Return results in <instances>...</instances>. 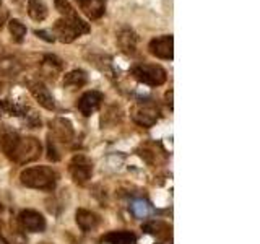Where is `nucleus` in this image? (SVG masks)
I'll list each match as a JSON object with an SVG mask.
<instances>
[{"label": "nucleus", "instance_id": "f257e3e1", "mask_svg": "<svg viewBox=\"0 0 260 244\" xmlns=\"http://www.w3.org/2000/svg\"><path fill=\"white\" fill-rule=\"evenodd\" d=\"M57 179L59 176L51 166H29L20 173V182L36 191H54Z\"/></svg>", "mask_w": 260, "mask_h": 244}, {"label": "nucleus", "instance_id": "f03ea898", "mask_svg": "<svg viewBox=\"0 0 260 244\" xmlns=\"http://www.w3.org/2000/svg\"><path fill=\"white\" fill-rule=\"evenodd\" d=\"M88 33H89V24L81 18H78V20L60 18L54 23V35L63 44H70L77 38L88 35Z\"/></svg>", "mask_w": 260, "mask_h": 244}, {"label": "nucleus", "instance_id": "7ed1b4c3", "mask_svg": "<svg viewBox=\"0 0 260 244\" xmlns=\"http://www.w3.org/2000/svg\"><path fill=\"white\" fill-rule=\"evenodd\" d=\"M132 75L143 85L161 86L168 78L166 70L158 64H138L132 69Z\"/></svg>", "mask_w": 260, "mask_h": 244}, {"label": "nucleus", "instance_id": "20e7f679", "mask_svg": "<svg viewBox=\"0 0 260 244\" xmlns=\"http://www.w3.org/2000/svg\"><path fill=\"white\" fill-rule=\"evenodd\" d=\"M41 151H43V146L36 137H21L12 161L16 165H26V163L38 160L41 157Z\"/></svg>", "mask_w": 260, "mask_h": 244}, {"label": "nucleus", "instance_id": "39448f33", "mask_svg": "<svg viewBox=\"0 0 260 244\" xmlns=\"http://www.w3.org/2000/svg\"><path fill=\"white\" fill-rule=\"evenodd\" d=\"M159 108L153 101H140L130 109V116L142 127H153L159 119Z\"/></svg>", "mask_w": 260, "mask_h": 244}, {"label": "nucleus", "instance_id": "423d86ee", "mask_svg": "<svg viewBox=\"0 0 260 244\" xmlns=\"http://www.w3.org/2000/svg\"><path fill=\"white\" fill-rule=\"evenodd\" d=\"M69 173L73 179V182L83 186L93 176V161L86 155L78 153L69 163Z\"/></svg>", "mask_w": 260, "mask_h": 244}, {"label": "nucleus", "instance_id": "0eeeda50", "mask_svg": "<svg viewBox=\"0 0 260 244\" xmlns=\"http://www.w3.org/2000/svg\"><path fill=\"white\" fill-rule=\"evenodd\" d=\"M148 51L151 55L162 60L174 59V38L173 35H165L159 38H153L148 44Z\"/></svg>", "mask_w": 260, "mask_h": 244}, {"label": "nucleus", "instance_id": "6e6552de", "mask_svg": "<svg viewBox=\"0 0 260 244\" xmlns=\"http://www.w3.org/2000/svg\"><path fill=\"white\" fill-rule=\"evenodd\" d=\"M20 225L24 231L28 233H43L47 228V222L43 214H39L38 210L26 208L20 214Z\"/></svg>", "mask_w": 260, "mask_h": 244}, {"label": "nucleus", "instance_id": "1a4fd4ad", "mask_svg": "<svg viewBox=\"0 0 260 244\" xmlns=\"http://www.w3.org/2000/svg\"><path fill=\"white\" fill-rule=\"evenodd\" d=\"M21 135L10 126H2L0 127V150L4 151V155L12 161L16 146L20 143Z\"/></svg>", "mask_w": 260, "mask_h": 244}, {"label": "nucleus", "instance_id": "9d476101", "mask_svg": "<svg viewBox=\"0 0 260 244\" xmlns=\"http://www.w3.org/2000/svg\"><path fill=\"white\" fill-rule=\"evenodd\" d=\"M103 100H104L103 93L96 92V89H91V92H86L80 96V100L77 103V108L85 117H89L91 114H94L98 109L101 108Z\"/></svg>", "mask_w": 260, "mask_h": 244}, {"label": "nucleus", "instance_id": "9b49d317", "mask_svg": "<svg viewBox=\"0 0 260 244\" xmlns=\"http://www.w3.org/2000/svg\"><path fill=\"white\" fill-rule=\"evenodd\" d=\"M51 130L54 138H57L59 142L63 143H70L73 138H75V129H73V124L65 117H57L54 120H51Z\"/></svg>", "mask_w": 260, "mask_h": 244}, {"label": "nucleus", "instance_id": "f8f14e48", "mask_svg": "<svg viewBox=\"0 0 260 244\" xmlns=\"http://www.w3.org/2000/svg\"><path fill=\"white\" fill-rule=\"evenodd\" d=\"M29 92H31L32 98H35V100L38 101V104L43 106L44 109H47V111H54L55 109V100H54V96H52L51 92H49V88L44 83H41V81H36V83L31 85Z\"/></svg>", "mask_w": 260, "mask_h": 244}, {"label": "nucleus", "instance_id": "ddd939ff", "mask_svg": "<svg viewBox=\"0 0 260 244\" xmlns=\"http://www.w3.org/2000/svg\"><path fill=\"white\" fill-rule=\"evenodd\" d=\"M117 44L120 47V51L127 55H134L137 52L138 46V36L132 28H122L117 33Z\"/></svg>", "mask_w": 260, "mask_h": 244}, {"label": "nucleus", "instance_id": "4468645a", "mask_svg": "<svg viewBox=\"0 0 260 244\" xmlns=\"http://www.w3.org/2000/svg\"><path fill=\"white\" fill-rule=\"evenodd\" d=\"M75 2L89 20H100L106 13V2L108 0H75Z\"/></svg>", "mask_w": 260, "mask_h": 244}, {"label": "nucleus", "instance_id": "2eb2a0df", "mask_svg": "<svg viewBox=\"0 0 260 244\" xmlns=\"http://www.w3.org/2000/svg\"><path fill=\"white\" fill-rule=\"evenodd\" d=\"M75 222L81 231H93L100 225V217H98L94 211L86 210V208H78L75 211Z\"/></svg>", "mask_w": 260, "mask_h": 244}, {"label": "nucleus", "instance_id": "dca6fc26", "mask_svg": "<svg viewBox=\"0 0 260 244\" xmlns=\"http://www.w3.org/2000/svg\"><path fill=\"white\" fill-rule=\"evenodd\" d=\"M142 230L146 233V234H151L154 238H158L161 241H165L168 238H171V228L166 222H162V220H150V222H146Z\"/></svg>", "mask_w": 260, "mask_h": 244}, {"label": "nucleus", "instance_id": "f3484780", "mask_svg": "<svg viewBox=\"0 0 260 244\" xmlns=\"http://www.w3.org/2000/svg\"><path fill=\"white\" fill-rule=\"evenodd\" d=\"M88 83V75L83 70H72L63 77V86L69 89H78Z\"/></svg>", "mask_w": 260, "mask_h": 244}, {"label": "nucleus", "instance_id": "a211bd4d", "mask_svg": "<svg viewBox=\"0 0 260 244\" xmlns=\"http://www.w3.org/2000/svg\"><path fill=\"white\" fill-rule=\"evenodd\" d=\"M104 242L108 244H135L137 236L132 231H111L103 238Z\"/></svg>", "mask_w": 260, "mask_h": 244}, {"label": "nucleus", "instance_id": "6ab92c4d", "mask_svg": "<svg viewBox=\"0 0 260 244\" xmlns=\"http://www.w3.org/2000/svg\"><path fill=\"white\" fill-rule=\"evenodd\" d=\"M28 15L35 21H44L47 18V7L41 0H28Z\"/></svg>", "mask_w": 260, "mask_h": 244}, {"label": "nucleus", "instance_id": "aec40b11", "mask_svg": "<svg viewBox=\"0 0 260 244\" xmlns=\"http://www.w3.org/2000/svg\"><path fill=\"white\" fill-rule=\"evenodd\" d=\"M54 5H55V10L62 15L63 20H78L80 18L77 10L72 7V4L69 2V0H55Z\"/></svg>", "mask_w": 260, "mask_h": 244}, {"label": "nucleus", "instance_id": "412c9836", "mask_svg": "<svg viewBox=\"0 0 260 244\" xmlns=\"http://www.w3.org/2000/svg\"><path fill=\"white\" fill-rule=\"evenodd\" d=\"M8 31H10L12 39L15 43L21 44L24 38H26V26L20 20H10L8 21Z\"/></svg>", "mask_w": 260, "mask_h": 244}, {"label": "nucleus", "instance_id": "4be33fe9", "mask_svg": "<svg viewBox=\"0 0 260 244\" xmlns=\"http://www.w3.org/2000/svg\"><path fill=\"white\" fill-rule=\"evenodd\" d=\"M0 238L5 244H26L24 236L16 230H7V228H0Z\"/></svg>", "mask_w": 260, "mask_h": 244}, {"label": "nucleus", "instance_id": "5701e85b", "mask_svg": "<svg viewBox=\"0 0 260 244\" xmlns=\"http://www.w3.org/2000/svg\"><path fill=\"white\" fill-rule=\"evenodd\" d=\"M130 208H132V214L137 217V218H146L150 214H151V207L150 203L143 200V199H137L132 202V205H130Z\"/></svg>", "mask_w": 260, "mask_h": 244}, {"label": "nucleus", "instance_id": "b1692460", "mask_svg": "<svg viewBox=\"0 0 260 244\" xmlns=\"http://www.w3.org/2000/svg\"><path fill=\"white\" fill-rule=\"evenodd\" d=\"M47 158L51 160V161H59V160H60V155L57 153L55 143H54V138H52L51 134L47 135Z\"/></svg>", "mask_w": 260, "mask_h": 244}, {"label": "nucleus", "instance_id": "393cba45", "mask_svg": "<svg viewBox=\"0 0 260 244\" xmlns=\"http://www.w3.org/2000/svg\"><path fill=\"white\" fill-rule=\"evenodd\" d=\"M35 35L38 36V38H41V39H44V41H47V43H52V41L55 39L54 36H49L46 31H43V29H36L35 31Z\"/></svg>", "mask_w": 260, "mask_h": 244}, {"label": "nucleus", "instance_id": "a878e982", "mask_svg": "<svg viewBox=\"0 0 260 244\" xmlns=\"http://www.w3.org/2000/svg\"><path fill=\"white\" fill-rule=\"evenodd\" d=\"M7 18H8V12L4 10V8H0V29L4 28V24H5Z\"/></svg>", "mask_w": 260, "mask_h": 244}, {"label": "nucleus", "instance_id": "bb28decb", "mask_svg": "<svg viewBox=\"0 0 260 244\" xmlns=\"http://www.w3.org/2000/svg\"><path fill=\"white\" fill-rule=\"evenodd\" d=\"M166 103H168V106H169V108L171 109H173V89H169V92L166 93Z\"/></svg>", "mask_w": 260, "mask_h": 244}, {"label": "nucleus", "instance_id": "cd10ccee", "mask_svg": "<svg viewBox=\"0 0 260 244\" xmlns=\"http://www.w3.org/2000/svg\"><path fill=\"white\" fill-rule=\"evenodd\" d=\"M39 244H51V242H39Z\"/></svg>", "mask_w": 260, "mask_h": 244}, {"label": "nucleus", "instance_id": "c85d7f7f", "mask_svg": "<svg viewBox=\"0 0 260 244\" xmlns=\"http://www.w3.org/2000/svg\"><path fill=\"white\" fill-rule=\"evenodd\" d=\"M0 114H2V106H0Z\"/></svg>", "mask_w": 260, "mask_h": 244}, {"label": "nucleus", "instance_id": "c756f323", "mask_svg": "<svg viewBox=\"0 0 260 244\" xmlns=\"http://www.w3.org/2000/svg\"><path fill=\"white\" fill-rule=\"evenodd\" d=\"M12 2H20V0H12Z\"/></svg>", "mask_w": 260, "mask_h": 244}, {"label": "nucleus", "instance_id": "7c9ffc66", "mask_svg": "<svg viewBox=\"0 0 260 244\" xmlns=\"http://www.w3.org/2000/svg\"><path fill=\"white\" fill-rule=\"evenodd\" d=\"M0 7H2V0H0Z\"/></svg>", "mask_w": 260, "mask_h": 244}]
</instances>
